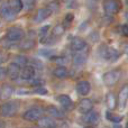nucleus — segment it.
<instances>
[{"label": "nucleus", "instance_id": "f257e3e1", "mask_svg": "<svg viewBox=\"0 0 128 128\" xmlns=\"http://www.w3.org/2000/svg\"><path fill=\"white\" fill-rule=\"evenodd\" d=\"M19 110V104L17 101L6 102L0 107V114L4 117H12Z\"/></svg>", "mask_w": 128, "mask_h": 128}, {"label": "nucleus", "instance_id": "f03ea898", "mask_svg": "<svg viewBox=\"0 0 128 128\" xmlns=\"http://www.w3.org/2000/svg\"><path fill=\"white\" fill-rule=\"evenodd\" d=\"M120 74H122V73H120L119 70L108 71V72L104 73V78H102V80H104V83L106 84V86H115V84L118 82V80H119Z\"/></svg>", "mask_w": 128, "mask_h": 128}, {"label": "nucleus", "instance_id": "7ed1b4c3", "mask_svg": "<svg viewBox=\"0 0 128 128\" xmlns=\"http://www.w3.org/2000/svg\"><path fill=\"white\" fill-rule=\"evenodd\" d=\"M43 116V109L38 107H34L28 110H26L22 115V118L27 122H37L40 117Z\"/></svg>", "mask_w": 128, "mask_h": 128}, {"label": "nucleus", "instance_id": "20e7f679", "mask_svg": "<svg viewBox=\"0 0 128 128\" xmlns=\"http://www.w3.org/2000/svg\"><path fill=\"white\" fill-rule=\"evenodd\" d=\"M24 36L25 33L22 30V28H20V27H11V28H9L8 33H7L6 38L9 42H20Z\"/></svg>", "mask_w": 128, "mask_h": 128}, {"label": "nucleus", "instance_id": "39448f33", "mask_svg": "<svg viewBox=\"0 0 128 128\" xmlns=\"http://www.w3.org/2000/svg\"><path fill=\"white\" fill-rule=\"evenodd\" d=\"M120 10V2L118 0H108L104 4V11L107 15H115Z\"/></svg>", "mask_w": 128, "mask_h": 128}, {"label": "nucleus", "instance_id": "423d86ee", "mask_svg": "<svg viewBox=\"0 0 128 128\" xmlns=\"http://www.w3.org/2000/svg\"><path fill=\"white\" fill-rule=\"evenodd\" d=\"M127 101H128V86L125 84L119 92V97H118V106H119L120 110H125L127 106Z\"/></svg>", "mask_w": 128, "mask_h": 128}, {"label": "nucleus", "instance_id": "0eeeda50", "mask_svg": "<svg viewBox=\"0 0 128 128\" xmlns=\"http://www.w3.org/2000/svg\"><path fill=\"white\" fill-rule=\"evenodd\" d=\"M20 70H22V68L15 62H12L9 64L8 68H7V75L11 80H16L20 76Z\"/></svg>", "mask_w": 128, "mask_h": 128}, {"label": "nucleus", "instance_id": "6e6552de", "mask_svg": "<svg viewBox=\"0 0 128 128\" xmlns=\"http://www.w3.org/2000/svg\"><path fill=\"white\" fill-rule=\"evenodd\" d=\"M35 76V68L33 65H26L22 66V68L20 70V78L22 80H32L33 78Z\"/></svg>", "mask_w": 128, "mask_h": 128}, {"label": "nucleus", "instance_id": "1a4fd4ad", "mask_svg": "<svg viewBox=\"0 0 128 128\" xmlns=\"http://www.w3.org/2000/svg\"><path fill=\"white\" fill-rule=\"evenodd\" d=\"M82 120H83V122L86 125H94V124H97L98 120H99V116H98L97 111H94L92 109V110L83 114Z\"/></svg>", "mask_w": 128, "mask_h": 128}, {"label": "nucleus", "instance_id": "9d476101", "mask_svg": "<svg viewBox=\"0 0 128 128\" xmlns=\"http://www.w3.org/2000/svg\"><path fill=\"white\" fill-rule=\"evenodd\" d=\"M58 101L60 102V104L62 106V108L64 109V110H72L73 109V101H72V99H71L68 96H66V94H61V96H58Z\"/></svg>", "mask_w": 128, "mask_h": 128}, {"label": "nucleus", "instance_id": "9b49d317", "mask_svg": "<svg viewBox=\"0 0 128 128\" xmlns=\"http://www.w3.org/2000/svg\"><path fill=\"white\" fill-rule=\"evenodd\" d=\"M52 12H53V11H52L51 9L48 8V7H45V8H40V10L37 11V14H36L35 18H34V22H43V20L47 19V18H48L50 16L52 15Z\"/></svg>", "mask_w": 128, "mask_h": 128}, {"label": "nucleus", "instance_id": "f8f14e48", "mask_svg": "<svg viewBox=\"0 0 128 128\" xmlns=\"http://www.w3.org/2000/svg\"><path fill=\"white\" fill-rule=\"evenodd\" d=\"M86 47V43L84 40H82L81 37H73L71 40V48L73 51H84V48Z\"/></svg>", "mask_w": 128, "mask_h": 128}, {"label": "nucleus", "instance_id": "ddd939ff", "mask_svg": "<svg viewBox=\"0 0 128 128\" xmlns=\"http://www.w3.org/2000/svg\"><path fill=\"white\" fill-rule=\"evenodd\" d=\"M92 109H93V102H92V100L88 99V98L82 99L81 101L79 102V106H78V110L81 114H86V112H88V111L92 110Z\"/></svg>", "mask_w": 128, "mask_h": 128}, {"label": "nucleus", "instance_id": "4468645a", "mask_svg": "<svg viewBox=\"0 0 128 128\" xmlns=\"http://www.w3.org/2000/svg\"><path fill=\"white\" fill-rule=\"evenodd\" d=\"M37 122H38V126L42 128H54L58 126L55 120H54L51 116H47V117H43L42 116Z\"/></svg>", "mask_w": 128, "mask_h": 128}, {"label": "nucleus", "instance_id": "2eb2a0df", "mask_svg": "<svg viewBox=\"0 0 128 128\" xmlns=\"http://www.w3.org/2000/svg\"><path fill=\"white\" fill-rule=\"evenodd\" d=\"M0 15L2 16V18L6 20H11L15 18V15L16 14L12 10H11L10 8H9V6L6 4H4L1 7H0Z\"/></svg>", "mask_w": 128, "mask_h": 128}, {"label": "nucleus", "instance_id": "dca6fc26", "mask_svg": "<svg viewBox=\"0 0 128 128\" xmlns=\"http://www.w3.org/2000/svg\"><path fill=\"white\" fill-rule=\"evenodd\" d=\"M91 90V86L90 83H89L88 81H86V80H82V81L78 82L76 84V91L81 96H86L89 92H90Z\"/></svg>", "mask_w": 128, "mask_h": 128}, {"label": "nucleus", "instance_id": "f3484780", "mask_svg": "<svg viewBox=\"0 0 128 128\" xmlns=\"http://www.w3.org/2000/svg\"><path fill=\"white\" fill-rule=\"evenodd\" d=\"M7 4L9 6V8L14 11L15 14H18L22 11V9L24 8V2L22 0H8Z\"/></svg>", "mask_w": 128, "mask_h": 128}, {"label": "nucleus", "instance_id": "a211bd4d", "mask_svg": "<svg viewBox=\"0 0 128 128\" xmlns=\"http://www.w3.org/2000/svg\"><path fill=\"white\" fill-rule=\"evenodd\" d=\"M14 93V88L9 84H4V86H1L0 89V99L1 100H7L12 96Z\"/></svg>", "mask_w": 128, "mask_h": 128}, {"label": "nucleus", "instance_id": "6ab92c4d", "mask_svg": "<svg viewBox=\"0 0 128 128\" xmlns=\"http://www.w3.org/2000/svg\"><path fill=\"white\" fill-rule=\"evenodd\" d=\"M86 61V54L83 51H76L73 55V64L74 65H83Z\"/></svg>", "mask_w": 128, "mask_h": 128}, {"label": "nucleus", "instance_id": "aec40b11", "mask_svg": "<svg viewBox=\"0 0 128 128\" xmlns=\"http://www.w3.org/2000/svg\"><path fill=\"white\" fill-rule=\"evenodd\" d=\"M34 46H35V38L29 37V36L26 38L22 37V43H20V45H19V47L22 50H30L32 47H34Z\"/></svg>", "mask_w": 128, "mask_h": 128}, {"label": "nucleus", "instance_id": "412c9836", "mask_svg": "<svg viewBox=\"0 0 128 128\" xmlns=\"http://www.w3.org/2000/svg\"><path fill=\"white\" fill-rule=\"evenodd\" d=\"M47 112H48V115L51 117H54V118H63L65 116V114L61 109H58V107H54V106L47 107Z\"/></svg>", "mask_w": 128, "mask_h": 128}, {"label": "nucleus", "instance_id": "4be33fe9", "mask_svg": "<svg viewBox=\"0 0 128 128\" xmlns=\"http://www.w3.org/2000/svg\"><path fill=\"white\" fill-rule=\"evenodd\" d=\"M53 74L55 78H58V79H64V78L68 76V68H65V66H58V68H54L53 71Z\"/></svg>", "mask_w": 128, "mask_h": 128}, {"label": "nucleus", "instance_id": "5701e85b", "mask_svg": "<svg viewBox=\"0 0 128 128\" xmlns=\"http://www.w3.org/2000/svg\"><path fill=\"white\" fill-rule=\"evenodd\" d=\"M106 101H107V106H108V108L110 109V110L115 109L116 106H117V100H116V97H115V94L111 93V92H109L108 94H107Z\"/></svg>", "mask_w": 128, "mask_h": 128}, {"label": "nucleus", "instance_id": "b1692460", "mask_svg": "<svg viewBox=\"0 0 128 128\" xmlns=\"http://www.w3.org/2000/svg\"><path fill=\"white\" fill-rule=\"evenodd\" d=\"M107 119L112 122H120L122 120V116L116 115V114H112L111 111H108L107 112Z\"/></svg>", "mask_w": 128, "mask_h": 128}, {"label": "nucleus", "instance_id": "393cba45", "mask_svg": "<svg viewBox=\"0 0 128 128\" xmlns=\"http://www.w3.org/2000/svg\"><path fill=\"white\" fill-rule=\"evenodd\" d=\"M16 64H18V65L20 66V68H22L24 65H26L27 64V58L24 55H17L15 58V61H14Z\"/></svg>", "mask_w": 128, "mask_h": 128}, {"label": "nucleus", "instance_id": "a878e982", "mask_svg": "<svg viewBox=\"0 0 128 128\" xmlns=\"http://www.w3.org/2000/svg\"><path fill=\"white\" fill-rule=\"evenodd\" d=\"M63 33H64V27L62 25H56V26L53 28V30H52V34H53L54 36H56V37L63 35Z\"/></svg>", "mask_w": 128, "mask_h": 128}, {"label": "nucleus", "instance_id": "bb28decb", "mask_svg": "<svg viewBox=\"0 0 128 128\" xmlns=\"http://www.w3.org/2000/svg\"><path fill=\"white\" fill-rule=\"evenodd\" d=\"M118 55H119V53H118L115 48H111V47H109L108 48V60L115 61L116 58H118Z\"/></svg>", "mask_w": 128, "mask_h": 128}, {"label": "nucleus", "instance_id": "cd10ccee", "mask_svg": "<svg viewBox=\"0 0 128 128\" xmlns=\"http://www.w3.org/2000/svg\"><path fill=\"white\" fill-rule=\"evenodd\" d=\"M48 30H50V26H44L40 28V40L42 42H44V40L47 37V34H48Z\"/></svg>", "mask_w": 128, "mask_h": 128}, {"label": "nucleus", "instance_id": "c85d7f7f", "mask_svg": "<svg viewBox=\"0 0 128 128\" xmlns=\"http://www.w3.org/2000/svg\"><path fill=\"white\" fill-rule=\"evenodd\" d=\"M99 55L102 58H108V47L104 46V45H101L99 47Z\"/></svg>", "mask_w": 128, "mask_h": 128}, {"label": "nucleus", "instance_id": "c756f323", "mask_svg": "<svg viewBox=\"0 0 128 128\" xmlns=\"http://www.w3.org/2000/svg\"><path fill=\"white\" fill-rule=\"evenodd\" d=\"M22 2H24V6L26 4V6L28 7V9L33 8L34 4H35V0H24Z\"/></svg>", "mask_w": 128, "mask_h": 128}, {"label": "nucleus", "instance_id": "7c9ffc66", "mask_svg": "<svg viewBox=\"0 0 128 128\" xmlns=\"http://www.w3.org/2000/svg\"><path fill=\"white\" fill-rule=\"evenodd\" d=\"M6 75H7V68L0 66V80H4Z\"/></svg>", "mask_w": 128, "mask_h": 128}, {"label": "nucleus", "instance_id": "2f4dec72", "mask_svg": "<svg viewBox=\"0 0 128 128\" xmlns=\"http://www.w3.org/2000/svg\"><path fill=\"white\" fill-rule=\"evenodd\" d=\"M122 34L125 36H128V25H122Z\"/></svg>", "mask_w": 128, "mask_h": 128}, {"label": "nucleus", "instance_id": "473e14b6", "mask_svg": "<svg viewBox=\"0 0 128 128\" xmlns=\"http://www.w3.org/2000/svg\"><path fill=\"white\" fill-rule=\"evenodd\" d=\"M35 92H37L38 94H46L47 91L45 90L44 88H38V89H36V90H35Z\"/></svg>", "mask_w": 128, "mask_h": 128}, {"label": "nucleus", "instance_id": "72a5a7b5", "mask_svg": "<svg viewBox=\"0 0 128 128\" xmlns=\"http://www.w3.org/2000/svg\"><path fill=\"white\" fill-rule=\"evenodd\" d=\"M64 4H66V6H71L72 4H74L75 0H62Z\"/></svg>", "mask_w": 128, "mask_h": 128}, {"label": "nucleus", "instance_id": "f704fd0d", "mask_svg": "<svg viewBox=\"0 0 128 128\" xmlns=\"http://www.w3.org/2000/svg\"><path fill=\"white\" fill-rule=\"evenodd\" d=\"M72 19H73V15H71V14L66 15V17H65V20H66V22H72Z\"/></svg>", "mask_w": 128, "mask_h": 128}, {"label": "nucleus", "instance_id": "c9c22d12", "mask_svg": "<svg viewBox=\"0 0 128 128\" xmlns=\"http://www.w3.org/2000/svg\"><path fill=\"white\" fill-rule=\"evenodd\" d=\"M126 19L128 20V9H127V11H126Z\"/></svg>", "mask_w": 128, "mask_h": 128}, {"label": "nucleus", "instance_id": "e433bc0d", "mask_svg": "<svg viewBox=\"0 0 128 128\" xmlns=\"http://www.w3.org/2000/svg\"><path fill=\"white\" fill-rule=\"evenodd\" d=\"M126 127H128V124H127V125H126Z\"/></svg>", "mask_w": 128, "mask_h": 128}, {"label": "nucleus", "instance_id": "4c0bfd02", "mask_svg": "<svg viewBox=\"0 0 128 128\" xmlns=\"http://www.w3.org/2000/svg\"><path fill=\"white\" fill-rule=\"evenodd\" d=\"M126 1H127V4H128V0H126Z\"/></svg>", "mask_w": 128, "mask_h": 128}, {"label": "nucleus", "instance_id": "58836bf2", "mask_svg": "<svg viewBox=\"0 0 128 128\" xmlns=\"http://www.w3.org/2000/svg\"><path fill=\"white\" fill-rule=\"evenodd\" d=\"M0 24H1V22H0Z\"/></svg>", "mask_w": 128, "mask_h": 128}]
</instances>
